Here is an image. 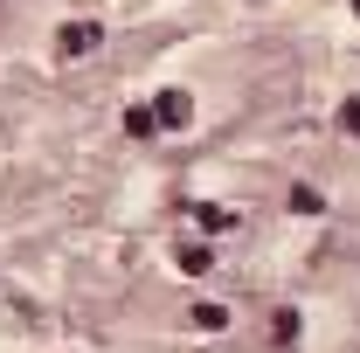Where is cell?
Listing matches in <instances>:
<instances>
[{"instance_id":"6da1fadb","label":"cell","mask_w":360,"mask_h":353,"mask_svg":"<svg viewBox=\"0 0 360 353\" xmlns=\"http://www.w3.org/2000/svg\"><path fill=\"white\" fill-rule=\"evenodd\" d=\"M97 42H104V28H97V21H63V28H56V56H63V63L97 56Z\"/></svg>"},{"instance_id":"7a4b0ae2","label":"cell","mask_w":360,"mask_h":353,"mask_svg":"<svg viewBox=\"0 0 360 353\" xmlns=\"http://www.w3.org/2000/svg\"><path fill=\"white\" fill-rule=\"evenodd\" d=\"M153 118H160L167 132H187V125H194V97H187V90H160V97H153Z\"/></svg>"},{"instance_id":"3957f363","label":"cell","mask_w":360,"mask_h":353,"mask_svg":"<svg viewBox=\"0 0 360 353\" xmlns=\"http://www.w3.org/2000/svg\"><path fill=\"white\" fill-rule=\"evenodd\" d=\"M174 264H180V277H208V270H215V257H208V243H180Z\"/></svg>"},{"instance_id":"277c9868","label":"cell","mask_w":360,"mask_h":353,"mask_svg":"<svg viewBox=\"0 0 360 353\" xmlns=\"http://www.w3.org/2000/svg\"><path fill=\"white\" fill-rule=\"evenodd\" d=\"M229 222H236V215H229L222 201H194V229H201V236H222Z\"/></svg>"},{"instance_id":"5b68a950","label":"cell","mask_w":360,"mask_h":353,"mask_svg":"<svg viewBox=\"0 0 360 353\" xmlns=\"http://www.w3.org/2000/svg\"><path fill=\"white\" fill-rule=\"evenodd\" d=\"M270 347L284 353V347H298V312L284 305V312H270Z\"/></svg>"},{"instance_id":"8992f818","label":"cell","mask_w":360,"mask_h":353,"mask_svg":"<svg viewBox=\"0 0 360 353\" xmlns=\"http://www.w3.org/2000/svg\"><path fill=\"white\" fill-rule=\"evenodd\" d=\"M284 208H291V215H326V194H319V187H305V180H298V187L284 194Z\"/></svg>"},{"instance_id":"52a82bcc","label":"cell","mask_w":360,"mask_h":353,"mask_svg":"<svg viewBox=\"0 0 360 353\" xmlns=\"http://www.w3.org/2000/svg\"><path fill=\"white\" fill-rule=\"evenodd\" d=\"M187 326H194V333H222V326H229V312L215 305V298H201V305L187 312Z\"/></svg>"},{"instance_id":"ba28073f","label":"cell","mask_w":360,"mask_h":353,"mask_svg":"<svg viewBox=\"0 0 360 353\" xmlns=\"http://www.w3.org/2000/svg\"><path fill=\"white\" fill-rule=\"evenodd\" d=\"M125 132H132V139H153V132H160V118H153V104H132V111H125Z\"/></svg>"},{"instance_id":"9c48e42d","label":"cell","mask_w":360,"mask_h":353,"mask_svg":"<svg viewBox=\"0 0 360 353\" xmlns=\"http://www.w3.org/2000/svg\"><path fill=\"white\" fill-rule=\"evenodd\" d=\"M340 132H360V97H347V104H340Z\"/></svg>"},{"instance_id":"30bf717a","label":"cell","mask_w":360,"mask_h":353,"mask_svg":"<svg viewBox=\"0 0 360 353\" xmlns=\"http://www.w3.org/2000/svg\"><path fill=\"white\" fill-rule=\"evenodd\" d=\"M250 7H264V0H250Z\"/></svg>"},{"instance_id":"8fae6325","label":"cell","mask_w":360,"mask_h":353,"mask_svg":"<svg viewBox=\"0 0 360 353\" xmlns=\"http://www.w3.org/2000/svg\"><path fill=\"white\" fill-rule=\"evenodd\" d=\"M354 14H360V0H354Z\"/></svg>"}]
</instances>
